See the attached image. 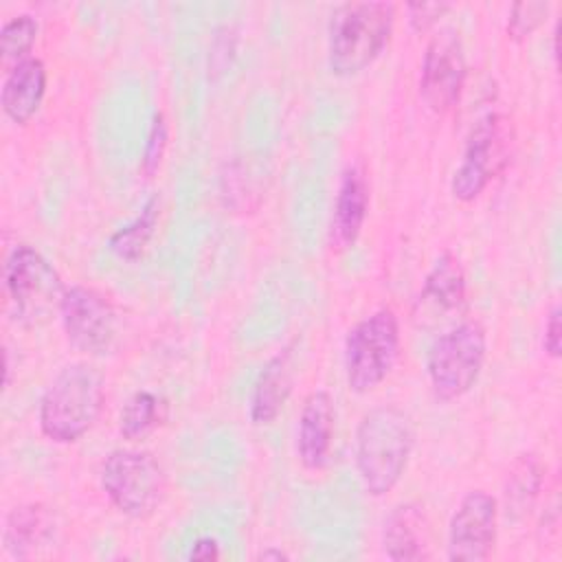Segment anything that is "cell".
I'll list each match as a JSON object with an SVG mask.
<instances>
[{"instance_id": "obj_1", "label": "cell", "mask_w": 562, "mask_h": 562, "mask_svg": "<svg viewBox=\"0 0 562 562\" xmlns=\"http://www.w3.org/2000/svg\"><path fill=\"white\" fill-rule=\"evenodd\" d=\"M415 448V426L400 406L367 411L356 428V472L367 494H389L406 472Z\"/></svg>"}, {"instance_id": "obj_2", "label": "cell", "mask_w": 562, "mask_h": 562, "mask_svg": "<svg viewBox=\"0 0 562 562\" xmlns=\"http://www.w3.org/2000/svg\"><path fill=\"white\" fill-rule=\"evenodd\" d=\"M103 400L105 375L97 364L77 360L61 367L40 400L42 435L55 443L79 441L99 419Z\"/></svg>"}, {"instance_id": "obj_3", "label": "cell", "mask_w": 562, "mask_h": 562, "mask_svg": "<svg viewBox=\"0 0 562 562\" xmlns=\"http://www.w3.org/2000/svg\"><path fill=\"white\" fill-rule=\"evenodd\" d=\"M395 22L391 2L360 0L338 4L327 29V66L336 77H353L386 48Z\"/></svg>"}, {"instance_id": "obj_4", "label": "cell", "mask_w": 562, "mask_h": 562, "mask_svg": "<svg viewBox=\"0 0 562 562\" xmlns=\"http://www.w3.org/2000/svg\"><path fill=\"white\" fill-rule=\"evenodd\" d=\"M4 290L15 321L26 327L48 323L66 292L53 263L29 244H18L7 255Z\"/></svg>"}, {"instance_id": "obj_5", "label": "cell", "mask_w": 562, "mask_h": 562, "mask_svg": "<svg viewBox=\"0 0 562 562\" xmlns=\"http://www.w3.org/2000/svg\"><path fill=\"white\" fill-rule=\"evenodd\" d=\"M487 356V336L479 321H461L439 334L426 353V373L432 393L452 402L479 380Z\"/></svg>"}, {"instance_id": "obj_6", "label": "cell", "mask_w": 562, "mask_h": 562, "mask_svg": "<svg viewBox=\"0 0 562 562\" xmlns=\"http://www.w3.org/2000/svg\"><path fill=\"white\" fill-rule=\"evenodd\" d=\"M99 481L110 503L134 520L149 518L167 492L165 470L147 450H112L101 463Z\"/></svg>"}, {"instance_id": "obj_7", "label": "cell", "mask_w": 562, "mask_h": 562, "mask_svg": "<svg viewBox=\"0 0 562 562\" xmlns=\"http://www.w3.org/2000/svg\"><path fill=\"white\" fill-rule=\"evenodd\" d=\"M400 353V325L391 307L358 321L345 338V380L353 393H369L393 371Z\"/></svg>"}, {"instance_id": "obj_8", "label": "cell", "mask_w": 562, "mask_h": 562, "mask_svg": "<svg viewBox=\"0 0 562 562\" xmlns=\"http://www.w3.org/2000/svg\"><path fill=\"white\" fill-rule=\"evenodd\" d=\"M59 318L70 347L86 356H108L119 342V314L114 305L88 285H70L59 305Z\"/></svg>"}, {"instance_id": "obj_9", "label": "cell", "mask_w": 562, "mask_h": 562, "mask_svg": "<svg viewBox=\"0 0 562 562\" xmlns=\"http://www.w3.org/2000/svg\"><path fill=\"white\" fill-rule=\"evenodd\" d=\"M507 162L505 119L496 112L481 116L465 140L461 162L452 176L450 191L459 202L476 200L490 180Z\"/></svg>"}, {"instance_id": "obj_10", "label": "cell", "mask_w": 562, "mask_h": 562, "mask_svg": "<svg viewBox=\"0 0 562 562\" xmlns=\"http://www.w3.org/2000/svg\"><path fill=\"white\" fill-rule=\"evenodd\" d=\"M465 75L468 64L459 31L452 26L439 29L428 40L422 59L419 94L424 103L435 114L450 112L463 94Z\"/></svg>"}, {"instance_id": "obj_11", "label": "cell", "mask_w": 562, "mask_h": 562, "mask_svg": "<svg viewBox=\"0 0 562 562\" xmlns=\"http://www.w3.org/2000/svg\"><path fill=\"white\" fill-rule=\"evenodd\" d=\"M498 501L485 490H470L448 522V560L481 562L494 551Z\"/></svg>"}, {"instance_id": "obj_12", "label": "cell", "mask_w": 562, "mask_h": 562, "mask_svg": "<svg viewBox=\"0 0 562 562\" xmlns=\"http://www.w3.org/2000/svg\"><path fill=\"white\" fill-rule=\"evenodd\" d=\"M465 312V272L461 261L443 252L432 270L426 274L424 285L415 301V321L422 327H435L439 321H452Z\"/></svg>"}, {"instance_id": "obj_13", "label": "cell", "mask_w": 562, "mask_h": 562, "mask_svg": "<svg viewBox=\"0 0 562 562\" xmlns=\"http://www.w3.org/2000/svg\"><path fill=\"white\" fill-rule=\"evenodd\" d=\"M336 426L334 397L325 391H312L301 406L296 426V454L303 468L321 470L325 468L331 450Z\"/></svg>"}, {"instance_id": "obj_14", "label": "cell", "mask_w": 562, "mask_h": 562, "mask_svg": "<svg viewBox=\"0 0 562 562\" xmlns=\"http://www.w3.org/2000/svg\"><path fill=\"white\" fill-rule=\"evenodd\" d=\"M369 211V184L360 165H349L342 176L334 200L329 220V246L334 252L349 250L360 237Z\"/></svg>"}, {"instance_id": "obj_15", "label": "cell", "mask_w": 562, "mask_h": 562, "mask_svg": "<svg viewBox=\"0 0 562 562\" xmlns=\"http://www.w3.org/2000/svg\"><path fill=\"white\" fill-rule=\"evenodd\" d=\"M294 351L292 345L279 349L259 371L257 382L252 386L248 417L255 426L272 424L283 411L292 384H294Z\"/></svg>"}, {"instance_id": "obj_16", "label": "cell", "mask_w": 562, "mask_h": 562, "mask_svg": "<svg viewBox=\"0 0 562 562\" xmlns=\"http://www.w3.org/2000/svg\"><path fill=\"white\" fill-rule=\"evenodd\" d=\"M46 94V66L37 57H26L20 64L11 66L4 77L0 103L4 114L18 123H29L42 105Z\"/></svg>"}, {"instance_id": "obj_17", "label": "cell", "mask_w": 562, "mask_h": 562, "mask_svg": "<svg viewBox=\"0 0 562 562\" xmlns=\"http://www.w3.org/2000/svg\"><path fill=\"white\" fill-rule=\"evenodd\" d=\"M382 547L389 560L417 562L430 558L428 527L419 505L402 503L393 507L382 529Z\"/></svg>"}, {"instance_id": "obj_18", "label": "cell", "mask_w": 562, "mask_h": 562, "mask_svg": "<svg viewBox=\"0 0 562 562\" xmlns=\"http://www.w3.org/2000/svg\"><path fill=\"white\" fill-rule=\"evenodd\" d=\"M55 525L50 512L40 503H24L9 512L4 522V549L18 558H33L40 549L50 544Z\"/></svg>"}, {"instance_id": "obj_19", "label": "cell", "mask_w": 562, "mask_h": 562, "mask_svg": "<svg viewBox=\"0 0 562 562\" xmlns=\"http://www.w3.org/2000/svg\"><path fill=\"white\" fill-rule=\"evenodd\" d=\"M544 481V465L533 452L518 454L505 474V507L507 518H520L529 512L540 494Z\"/></svg>"}, {"instance_id": "obj_20", "label": "cell", "mask_w": 562, "mask_h": 562, "mask_svg": "<svg viewBox=\"0 0 562 562\" xmlns=\"http://www.w3.org/2000/svg\"><path fill=\"white\" fill-rule=\"evenodd\" d=\"M158 217H160V198L158 195H149L145 200V204L140 206V213L132 222H127L125 226L116 228L110 235L108 248L119 259L136 261L145 252L149 239L154 237Z\"/></svg>"}, {"instance_id": "obj_21", "label": "cell", "mask_w": 562, "mask_h": 562, "mask_svg": "<svg viewBox=\"0 0 562 562\" xmlns=\"http://www.w3.org/2000/svg\"><path fill=\"white\" fill-rule=\"evenodd\" d=\"M165 400L151 391H136L121 408L119 432L121 437L136 441L151 432L165 419Z\"/></svg>"}, {"instance_id": "obj_22", "label": "cell", "mask_w": 562, "mask_h": 562, "mask_svg": "<svg viewBox=\"0 0 562 562\" xmlns=\"http://www.w3.org/2000/svg\"><path fill=\"white\" fill-rule=\"evenodd\" d=\"M37 37V22L31 13H20L7 20L0 29V48H2V59L20 64L22 59L29 57V50L33 48Z\"/></svg>"}, {"instance_id": "obj_23", "label": "cell", "mask_w": 562, "mask_h": 562, "mask_svg": "<svg viewBox=\"0 0 562 562\" xmlns=\"http://www.w3.org/2000/svg\"><path fill=\"white\" fill-rule=\"evenodd\" d=\"M551 4L542 0L516 2L507 18V35L516 42L527 40L536 29H540L549 15Z\"/></svg>"}, {"instance_id": "obj_24", "label": "cell", "mask_w": 562, "mask_h": 562, "mask_svg": "<svg viewBox=\"0 0 562 562\" xmlns=\"http://www.w3.org/2000/svg\"><path fill=\"white\" fill-rule=\"evenodd\" d=\"M167 121L162 116V112H154L149 130H147V140H145V149H143V158H140V169L143 173L149 178L156 173V169L160 167V160L165 156L167 149Z\"/></svg>"}, {"instance_id": "obj_25", "label": "cell", "mask_w": 562, "mask_h": 562, "mask_svg": "<svg viewBox=\"0 0 562 562\" xmlns=\"http://www.w3.org/2000/svg\"><path fill=\"white\" fill-rule=\"evenodd\" d=\"M408 11V22L417 33L430 31L448 11L450 4L448 2H411L406 4Z\"/></svg>"}, {"instance_id": "obj_26", "label": "cell", "mask_w": 562, "mask_h": 562, "mask_svg": "<svg viewBox=\"0 0 562 562\" xmlns=\"http://www.w3.org/2000/svg\"><path fill=\"white\" fill-rule=\"evenodd\" d=\"M542 349L553 360H558L562 356V312H560L558 305H553L549 316H547L544 336H542Z\"/></svg>"}, {"instance_id": "obj_27", "label": "cell", "mask_w": 562, "mask_h": 562, "mask_svg": "<svg viewBox=\"0 0 562 562\" xmlns=\"http://www.w3.org/2000/svg\"><path fill=\"white\" fill-rule=\"evenodd\" d=\"M220 555H222V551H220V542H217L215 538H211V536H202V538H198V540L191 544L189 553H187V558H189V560H204V562L220 560Z\"/></svg>"}, {"instance_id": "obj_28", "label": "cell", "mask_w": 562, "mask_h": 562, "mask_svg": "<svg viewBox=\"0 0 562 562\" xmlns=\"http://www.w3.org/2000/svg\"><path fill=\"white\" fill-rule=\"evenodd\" d=\"M257 560H263V562H268V560H288V553H283L281 549L268 547V549H263V551L257 555Z\"/></svg>"}]
</instances>
